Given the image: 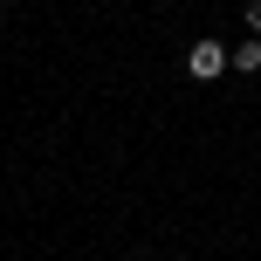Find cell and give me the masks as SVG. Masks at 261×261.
<instances>
[{
  "instance_id": "obj_3",
  "label": "cell",
  "mask_w": 261,
  "mask_h": 261,
  "mask_svg": "<svg viewBox=\"0 0 261 261\" xmlns=\"http://www.w3.org/2000/svg\"><path fill=\"white\" fill-rule=\"evenodd\" d=\"M248 28H254V35H261V0H248Z\"/></svg>"
},
{
  "instance_id": "obj_1",
  "label": "cell",
  "mask_w": 261,
  "mask_h": 261,
  "mask_svg": "<svg viewBox=\"0 0 261 261\" xmlns=\"http://www.w3.org/2000/svg\"><path fill=\"white\" fill-rule=\"evenodd\" d=\"M186 69H193L199 83H213V76L227 69V48H220V41H193V55H186Z\"/></svg>"
},
{
  "instance_id": "obj_2",
  "label": "cell",
  "mask_w": 261,
  "mask_h": 261,
  "mask_svg": "<svg viewBox=\"0 0 261 261\" xmlns=\"http://www.w3.org/2000/svg\"><path fill=\"white\" fill-rule=\"evenodd\" d=\"M227 62H234V69H241V76H254V69H261V35H254V41H241V48H234V55H227Z\"/></svg>"
}]
</instances>
